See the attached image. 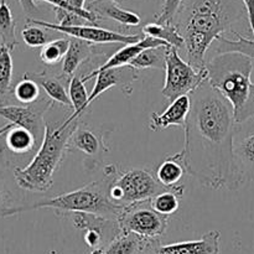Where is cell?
Listing matches in <instances>:
<instances>
[{
	"label": "cell",
	"mask_w": 254,
	"mask_h": 254,
	"mask_svg": "<svg viewBox=\"0 0 254 254\" xmlns=\"http://www.w3.org/2000/svg\"><path fill=\"white\" fill-rule=\"evenodd\" d=\"M55 14H56L57 22L56 24L61 26H72V25H82L83 22H87L86 20L82 19L76 12H72L69 10L61 9V7H54Z\"/></svg>",
	"instance_id": "cell-35"
},
{
	"label": "cell",
	"mask_w": 254,
	"mask_h": 254,
	"mask_svg": "<svg viewBox=\"0 0 254 254\" xmlns=\"http://www.w3.org/2000/svg\"><path fill=\"white\" fill-rule=\"evenodd\" d=\"M71 39H55L41 47L40 59L46 66H56L64 61L69 47Z\"/></svg>",
	"instance_id": "cell-29"
},
{
	"label": "cell",
	"mask_w": 254,
	"mask_h": 254,
	"mask_svg": "<svg viewBox=\"0 0 254 254\" xmlns=\"http://www.w3.org/2000/svg\"><path fill=\"white\" fill-rule=\"evenodd\" d=\"M211 86L227 99L238 126L254 117L252 57L240 52H225L208 57L206 62Z\"/></svg>",
	"instance_id": "cell-3"
},
{
	"label": "cell",
	"mask_w": 254,
	"mask_h": 254,
	"mask_svg": "<svg viewBox=\"0 0 254 254\" xmlns=\"http://www.w3.org/2000/svg\"><path fill=\"white\" fill-rule=\"evenodd\" d=\"M245 17L248 20L242 0H183L173 22L185 41L186 61L205 68L213 42L235 31V25Z\"/></svg>",
	"instance_id": "cell-2"
},
{
	"label": "cell",
	"mask_w": 254,
	"mask_h": 254,
	"mask_svg": "<svg viewBox=\"0 0 254 254\" xmlns=\"http://www.w3.org/2000/svg\"><path fill=\"white\" fill-rule=\"evenodd\" d=\"M12 57L11 50L0 45V106L5 97L11 92L12 82Z\"/></svg>",
	"instance_id": "cell-30"
},
{
	"label": "cell",
	"mask_w": 254,
	"mask_h": 254,
	"mask_svg": "<svg viewBox=\"0 0 254 254\" xmlns=\"http://www.w3.org/2000/svg\"><path fill=\"white\" fill-rule=\"evenodd\" d=\"M72 223L77 230L84 231V242L91 250L104 248L121 233L118 221L86 212H74Z\"/></svg>",
	"instance_id": "cell-11"
},
{
	"label": "cell",
	"mask_w": 254,
	"mask_h": 254,
	"mask_svg": "<svg viewBox=\"0 0 254 254\" xmlns=\"http://www.w3.org/2000/svg\"><path fill=\"white\" fill-rule=\"evenodd\" d=\"M235 161L243 185L254 183V133L235 146Z\"/></svg>",
	"instance_id": "cell-21"
},
{
	"label": "cell",
	"mask_w": 254,
	"mask_h": 254,
	"mask_svg": "<svg viewBox=\"0 0 254 254\" xmlns=\"http://www.w3.org/2000/svg\"><path fill=\"white\" fill-rule=\"evenodd\" d=\"M183 0H164L160 12L156 15V22L164 24V22H173L176 11L180 7Z\"/></svg>",
	"instance_id": "cell-34"
},
{
	"label": "cell",
	"mask_w": 254,
	"mask_h": 254,
	"mask_svg": "<svg viewBox=\"0 0 254 254\" xmlns=\"http://www.w3.org/2000/svg\"><path fill=\"white\" fill-rule=\"evenodd\" d=\"M40 88L36 81L24 76L14 87V97L22 104H32L39 101Z\"/></svg>",
	"instance_id": "cell-31"
},
{
	"label": "cell",
	"mask_w": 254,
	"mask_h": 254,
	"mask_svg": "<svg viewBox=\"0 0 254 254\" xmlns=\"http://www.w3.org/2000/svg\"><path fill=\"white\" fill-rule=\"evenodd\" d=\"M141 32H143L144 36H150L163 40L166 44L176 47L178 50L185 47L184 37L181 36V34L179 32L178 27L174 25V22H164V24H159L156 21L149 22V24L144 25Z\"/></svg>",
	"instance_id": "cell-24"
},
{
	"label": "cell",
	"mask_w": 254,
	"mask_h": 254,
	"mask_svg": "<svg viewBox=\"0 0 254 254\" xmlns=\"http://www.w3.org/2000/svg\"><path fill=\"white\" fill-rule=\"evenodd\" d=\"M148 241L134 233L121 231L114 240L102 248L101 254H143Z\"/></svg>",
	"instance_id": "cell-23"
},
{
	"label": "cell",
	"mask_w": 254,
	"mask_h": 254,
	"mask_svg": "<svg viewBox=\"0 0 254 254\" xmlns=\"http://www.w3.org/2000/svg\"><path fill=\"white\" fill-rule=\"evenodd\" d=\"M71 5L76 7H86L87 0H67Z\"/></svg>",
	"instance_id": "cell-38"
},
{
	"label": "cell",
	"mask_w": 254,
	"mask_h": 254,
	"mask_svg": "<svg viewBox=\"0 0 254 254\" xmlns=\"http://www.w3.org/2000/svg\"><path fill=\"white\" fill-rule=\"evenodd\" d=\"M220 231H210L200 240L163 245L160 238L146 243L143 254H220Z\"/></svg>",
	"instance_id": "cell-12"
},
{
	"label": "cell",
	"mask_w": 254,
	"mask_h": 254,
	"mask_svg": "<svg viewBox=\"0 0 254 254\" xmlns=\"http://www.w3.org/2000/svg\"><path fill=\"white\" fill-rule=\"evenodd\" d=\"M118 173L119 170L117 165H107L103 169L102 180L87 184L71 192L62 193L56 197L39 201L31 205L5 207L0 211V215L9 217V216L27 212V211L51 208L60 216L66 215V213L86 212L117 221L124 207L116 205L109 198V186Z\"/></svg>",
	"instance_id": "cell-4"
},
{
	"label": "cell",
	"mask_w": 254,
	"mask_h": 254,
	"mask_svg": "<svg viewBox=\"0 0 254 254\" xmlns=\"http://www.w3.org/2000/svg\"><path fill=\"white\" fill-rule=\"evenodd\" d=\"M16 21L6 0H0V45L12 50L19 45L16 39Z\"/></svg>",
	"instance_id": "cell-26"
},
{
	"label": "cell",
	"mask_w": 254,
	"mask_h": 254,
	"mask_svg": "<svg viewBox=\"0 0 254 254\" xmlns=\"http://www.w3.org/2000/svg\"><path fill=\"white\" fill-rule=\"evenodd\" d=\"M107 131H98L83 123H78L68 139V151H81L91 159L89 165L102 161L103 154L108 150L104 141Z\"/></svg>",
	"instance_id": "cell-14"
},
{
	"label": "cell",
	"mask_w": 254,
	"mask_h": 254,
	"mask_svg": "<svg viewBox=\"0 0 254 254\" xmlns=\"http://www.w3.org/2000/svg\"><path fill=\"white\" fill-rule=\"evenodd\" d=\"M84 83L86 82L83 81L82 76H78V74H74L69 78L68 96L71 99L72 108H73V113L68 117L69 121H76L81 118L89 107V94L84 87Z\"/></svg>",
	"instance_id": "cell-25"
},
{
	"label": "cell",
	"mask_w": 254,
	"mask_h": 254,
	"mask_svg": "<svg viewBox=\"0 0 254 254\" xmlns=\"http://www.w3.org/2000/svg\"><path fill=\"white\" fill-rule=\"evenodd\" d=\"M88 1H94V0H88ZM109 1H113V2H116V4H126L127 1H128V0H109Z\"/></svg>",
	"instance_id": "cell-39"
},
{
	"label": "cell",
	"mask_w": 254,
	"mask_h": 254,
	"mask_svg": "<svg viewBox=\"0 0 254 254\" xmlns=\"http://www.w3.org/2000/svg\"><path fill=\"white\" fill-rule=\"evenodd\" d=\"M78 123L79 119L69 121L68 117L60 123L46 122L44 139L35 156L26 166L14 170L19 188L31 192H45L52 188L55 173L68 151V139Z\"/></svg>",
	"instance_id": "cell-5"
},
{
	"label": "cell",
	"mask_w": 254,
	"mask_h": 254,
	"mask_svg": "<svg viewBox=\"0 0 254 254\" xmlns=\"http://www.w3.org/2000/svg\"><path fill=\"white\" fill-rule=\"evenodd\" d=\"M165 84L161 94L174 101L184 94H191L207 79V68L197 69L179 55L176 47L170 46L166 52Z\"/></svg>",
	"instance_id": "cell-7"
},
{
	"label": "cell",
	"mask_w": 254,
	"mask_h": 254,
	"mask_svg": "<svg viewBox=\"0 0 254 254\" xmlns=\"http://www.w3.org/2000/svg\"><path fill=\"white\" fill-rule=\"evenodd\" d=\"M191 96L184 149L179 151L186 173L212 190L243 186L235 161L237 126L233 108L206 79Z\"/></svg>",
	"instance_id": "cell-1"
},
{
	"label": "cell",
	"mask_w": 254,
	"mask_h": 254,
	"mask_svg": "<svg viewBox=\"0 0 254 254\" xmlns=\"http://www.w3.org/2000/svg\"><path fill=\"white\" fill-rule=\"evenodd\" d=\"M4 141L5 146L16 155H25L32 151H37L39 149V144L34 134L22 127L12 126L4 134Z\"/></svg>",
	"instance_id": "cell-22"
},
{
	"label": "cell",
	"mask_w": 254,
	"mask_h": 254,
	"mask_svg": "<svg viewBox=\"0 0 254 254\" xmlns=\"http://www.w3.org/2000/svg\"><path fill=\"white\" fill-rule=\"evenodd\" d=\"M35 1L47 2V4L52 5L54 7H61V9H66L72 12H76L77 15H79L82 19H84L87 22H89V24L97 25L99 21H101V19H99V17L97 16L92 10L87 9V7H76L73 6V5L69 4L67 0H35Z\"/></svg>",
	"instance_id": "cell-33"
},
{
	"label": "cell",
	"mask_w": 254,
	"mask_h": 254,
	"mask_svg": "<svg viewBox=\"0 0 254 254\" xmlns=\"http://www.w3.org/2000/svg\"><path fill=\"white\" fill-rule=\"evenodd\" d=\"M169 47L170 46H159L144 50L129 64L138 71L146 68L165 69L166 52Z\"/></svg>",
	"instance_id": "cell-27"
},
{
	"label": "cell",
	"mask_w": 254,
	"mask_h": 254,
	"mask_svg": "<svg viewBox=\"0 0 254 254\" xmlns=\"http://www.w3.org/2000/svg\"><path fill=\"white\" fill-rule=\"evenodd\" d=\"M2 201H4V191L0 189V206L2 205Z\"/></svg>",
	"instance_id": "cell-40"
},
{
	"label": "cell",
	"mask_w": 254,
	"mask_h": 254,
	"mask_svg": "<svg viewBox=\"0 0 254 254\" xmlns=\"http://www.w3.org/2000/svg\"><path fill=\"white\" fill-rule=\"evenodd\" d=\"M168 190L158 179L144 169H131L118 173L109 186V198L116 205L127 207L133 203L151 200L154 196Z\"/></svg>",
	"instance_id": "cell-6"
},
{
	"label": "cell",
	"mask_w": 254,
	"mask_h": 254,
	"mask_svg": "<svg viewBox=\"0 0 254 254\" xmlns=\"http://www.w3.org/2000/svg\"><path fill=\"white\" fill-rule=\"evenodd\" d=\"M191 109V96L184 94L171 101L170 106L163 113H151L149 128L160 131L170 127H184Z\"/></svg>",
	"instance_id": "cell-16"
},
{
	"label": "cell",
	"mask_w": 254,
	"mask_h": 254,
	"mask_svg": "<svg viewBox=\"0 0 254 254\" xmlns=\"http://www.w3.org/2000/svg\"><path fill=\"white\" fill-rule=\"evenodd\" d=\"M245 4L246 9H247V16H248V25H250L251 34H252L254 39V0H242Z\"/></svg>",
	"instance_id": "cell-37"
},
{
	"label": "cell",
	"mask_w": 254,
	"mask_h": 254,
	"mask_svg": "<svg viewBox=\"0 0 254 254\" xmlns=\"http://www.w3.org/2000/svg\"><path fill=\"white\" fill-rule=\"evenodd\" d=\"M159 46H170L169 44H166L163 40L155 39V37L150 36H144L141 37L139 41L133 42V44H126L122 49H119L118 51L114 52L112 56H109L106 60V62H103L102 64H99L97 68H94L93 71H91L89 73H87L86 76H83L84 82L89 81V79L94 78L96 74L98 72L104 71V69L108 68H114V67H121L129 64L141 51L146 49H150V47H159Z\"/></svg>",
	"instance_id": "cell-15"
},
{
	"label": "cell",
	"mask_w": 254,
	"mask_h": 254,
	"mask_svg": "<svg viewBox=\"0 0 254 254\" xmlns=\"http://www.w3.org/2000/svg\"><path fill=\"white\" fill-rule=\"evenodd\" d=\"M19 2L22 11L29 17H31L32 15H36L39 12V6H37L35 0H19Z\"/></svg>",
	"instance_id": "cell-36"
},
{
	"label": "cell",
	"mask_w": 254,
	"mask_h": 254,
	"mask_svg": "<svg viewBox=\"0 0 254 254\" xmlns=\"http://www.w3.org/2000/svg\"><path fill=\"white\" fill-rule=\"evenodd\" d=\"M21 37L29 47H42L49 42V36L45 32L44 27L31 22H26L25 27L21 30Z\"/></svg>",
	"instance_id": "cell-32"
},
{
	"label": "cell",
	"mask_w": 254,
	"mask_h": 254,
	"mask_svg": "<svg viewBox=\"0 0 254 254\" xmlns=\"http://www.w3.org/2000/svg\"><path fill=\"white\" fill-rule=\"evenodd\" d=\"M136 79H138V69L131 67L130 64L114 67V68H108L98 72L96 74V83H94L93 89L89 93V106L98 97H101L104 92L116 86L121 88L124 96L129 97L133 92V84Z\"/></svg>",
	"instance_id": "cell-13"
},
{
	"label": "cell",
	"mask_w": 254,
	"mask_h": 254,
	"mask_svg": "<svg viewBox=\"0 0 254 254\" xmlns=\"http://www.w3.org/2000/svg\"><path fill=\"white\" fill-rule=\"evenodd\" d=\"M54 102L51 99H40L32 104L20 106H0V117L14 126L22 127L34 134L37 144H41L45 135L46 121L44 116L52 107Z\"/></svg>",
	"instance_id": "cell-10"
},
{
	"label": "cell",
	"mask_w": 254,
	"mask_h": 254,
	"mask_svg": "<svg viewBox=\"0 0 254 254\" xmlns=\"http://www.w3.org/2000/svg\"><path fill=\"white\" fill-rule=\"evenodd\" d=\"M24 76L36 81L52 102H56L64 107H72L68 92L66 91V83L69 82L68 78L64 77L62 74L60 77L55 76L47 71L26 72Z\"/></svg>",
	"instance_id": "cell-18"
},
{
	"label": "cell",
	"mask_w": 254,
	"mask_h": 254,
	"mask_svg": "<svg viewBox=\"0 0 254 254\" xmlns=\"http://www.w3.org/2000/svg\"><path fill=\"white\" fill-rule=\"evenodd\" d=\"M168 218L156 212L148 200L124 207L117 221L123 232L134 233L150 241L158 240L165 233Z\"/></svg>",
	"instance_id": "cell-8"
},
{
	"label": "cell",
	"mask_w": 254,
	"mask_h": 254,
	"mask_svg": "<svg viewBox=\"0 0 254 254\" xmlns=\"http://www.w3.org/2000/svg\"><path fill=\"white\" fill-rule=\"evenodd\" d=\"M184 193L175 190H165L150 200L151 207L160 215L170 217L180 207V198Z\"/></svg>",
	"instance_id": "cell-28"
},
{
	"label": "cell",
	"mask_w": 254,
	"mask_h": 254,
	"mask_svg": "<svg viewBox=\"0 0 254 254\" xmlns=\"http://www.w3.org/2000/svg\"><path fill=\"white\" fill-rule=\"evenodd\" d=\"M26 22L39 25L44 29L52 30V31L61 32L69 37H76V39L84 40V41L92 42V44H133L141 39L140 35H126L121 32L112 31V30L103 29L98 25H72V26H61L59 24L45 21L41 19H35V17H27Z\"/></svg>",
	"instance_id": "cell-9"
},
{
	"label": "cell",
	"mask_w": 254,
	"mask_h": 254,
	"mask_svg": "<svg viewBox=\"0 0 254 254\" xmlns=\"http://www.w3.org/2000/svg\"><path fill=\"white\" fill-rule=\"evenodd\" d=\"M186 174V169L184 166L183 160L179 158L178 154L173 156H168L160 165L156 168L155 178L159 183L168 190H175L184 193L185 188L183 185H179L183 180L184 175Z\"/></svg>",
	"instance_id": "cell-20"
},
{
	"label": "cell",
	"mask_w": 254,
	"mask_h": 254,
	"mask_svg": "<svg viewBox=\"0 0 254 254\" xmlns=\"http://www.w3.org/2000/svg\"><path fill=\"white\" fill-rule=\"evenodd\" d=\"M87 9L92 10L99 19H109L127 27H134L140 25V16L136 12L123 9L119 4L109 0H94L88 1Z\"/></svg>",
	"instance_id": "cell-19"
},
{
	"label": "cell",
	"mask_w": 254,
	"mask_h": 254,
	"mask_svg": "<svg viewBox=\"0 0 254 254\" xmlns=\"http://www.w3.org/2000/svg\"><path fill=\"white\" fill-rule=\"evenodd\" d=\"M106 56L103 52H98L96 44L84 41V40L71 37L68 51L62 61V76L71 78L76 74V71L89 59Z\"/></svg>",
	"instance_id": "cell-17"
}]
</instances>
